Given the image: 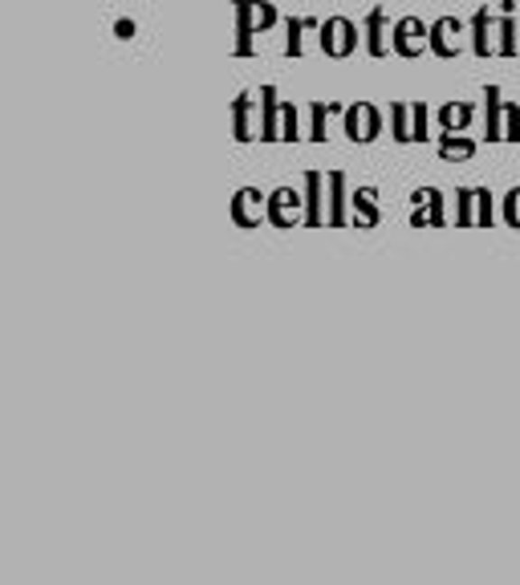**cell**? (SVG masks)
Returning a JSON list of instances; mask_svg holds the SVG:
<instances>
[{"label": "cell", "mask_w": 520, "mask_h": 585, "mask_svg": "<svg viewBox=\"0 0 520 585\" xmlns=\"http://www.w3.org/2000/svg\"><path fill=\"white\" fill-rule=\"evenodd\" d=\"M232 16H236V45H232L236 57H252L256 53V32H268L281 21L273 0H236Z\"/></svg>", "instance_id": "cell-1"}, {"label": "cell", "mask_w": 520, "mask_h": 585, "mask_svg": "<svg viewBox=\"0 0 520 585\" xmlns=\"http://www.w3.org/2000/svg\"><path fill=\"white\" fill-rule=\"evenodd\" d=\"M455 224L460 228H492L496 195L488 187H455Z\"/></svg>", "instance_id": "cell-2"}, {"label": "cell", "mask_w": 520, "mask_h": 585, "mask_svg": "<svg viewBox=\"0 0 520 585\" xmlns=\"http://www.w3.org/2000/svg\"><path fill=\"white\" fill-rule=\"evenodd\" d=\"M390 49L406 61L431 53V24H422V16H398L395 29H390Z\"/></svg>", "instance_id": "cell-3"}, {"label": "cell", "mask_w": 520, "mask_h": 585, "mask_svg": "<svg viewBox=\"0 0 520 585\" xmlns=\"http://www.w3.org/2000/svg\"><path fill=\"white\" fill-rule=\"evenodd\" d=\"M317 41H321L325 57L341 61V57H349L358 49V24L349 21V16H325V21L317 24Z\"/></svg>", "instance_id": "cell-4"}, {"label": "cell", "mask_w": 520, "mask_h": 585, "mask_svg": "<svg viewBox=\"0 0 520 585\" xmlns=\"http://www.w3.org/2000/svg\"><path fill=\"white\" fill-rule=\"evenodd\" d=\"M341 130L349 143H374L382 135V110L374 102H349L341 110Z\"/></svg>", "instance_id": "cell-5"}, {"label": "cell", "mask_w": 520, "mask_h": 585, "mask_svg": "<svg viewBox=\"0 0 520 585\" xmlns=\"http://www.w3.org/2000/svg\"><path fill=\"white\" fill-rule=\"evenodd\" d=\"M268 224L281 228V232L305 224V191H297V187H276V191H268Z\"/></svg>", "instance_id": "cell-6"}, {"label": "cell", "mask_w": 520, "mask_h": 585, "mask_svg": "<svg viewBox=\"0 0 520 585\" xmlns=\"http://www.w3.org/2000/svg\"><path fill=\"white\" fill-rule=\"evenodd\" d=\"M228 216H232L236 228H260L268 224V195L260 187H240L228 203Z\"/></svg>", "instance_id": "cell-7"}, {"label": "cell", "mask_w": 520, "mask_h": 585, "mask_svg": "<svg viewBox=\"0 0 520 585\" xmlns=\"http://www.w3.org/2000/svg\"><path fill=\"white\" fill-rule=\"evenodd\" d=\"M411 228H443L447 224V195L439 187H419L411 195Z\"/></svg>", "instance_id": "cell-8"}, {"label": "cell", "mask_w": 520, "mask_h": 585, "mask_svg": "<svg viewBox=\"0 0 520 585\" xmlns=\"http://www.w3.org/2000/svg\"><path fill=\"white\" fill-rule=\"evenodd\" d=\"M460 32H468V24H463L460 16H439V21H431V53L443 57V61H455V57L463 53Z\"/></svg>", "instance_id": "cell-9"}, {"label": "cell", "mask_w": 520, "mask_h": 585, "mask_svg": "<svg viewBox=\"0 0 520 585\" xmlns=\"http://www.w3.org/2000/svg\"><path fill=\"white\" fill-rule=\"evenodd\" d=\"M330 175L321 171H305V228H330L325 203H330Z\"/></svg>", "instance_id": "cell-10"}, {"label": "cell", "mask_w": 520, "mask_h": 585, "mask_svg": "<svg viewBox=\"0 0 520 585\" xmlns=\"http://www.w3.org/2000/svg\"><path fill=\"white\" fill-rule=\"evenodd\" d=\"M468 32H471V53H476L479 61L496 57V13L492 8L479 5L476 13H471V21H468Z\"/></svg>", "instance_id": "cell-11"}, {"label": "cell", "mask_w": 520, "mask_h": 585, "mask_svg": "<svg viewBox=\"0 0 520 585\" xmlns=\"http://www.w3.org/2000/svg\"><path fill=\"white\" fill-rule=\"evenodd\" d=\"M232 138L236 143H252V138H260V102L252 94L232 98Z\"/></svg>", "instance_id": "cell-12"}, {"label": "cell", "mask_w": 520, "mask_h": 585, "mask_svg": "<svg viewBox=\"0 0 520 585\" xmlns=\"http://www.w3.org/2000/svg\"><path fill=\"white\" fill-rule=\"evenodd\" d=\"M362 41H366V53H370V57L395 53V49H390V29H386V8H382V5H374L370 13H366V21H362Z\"/></svg>", "instance_id": "cell-13"}, {"label": "cell", "mask_w": 520, "mask_h": 585, "mask_svg": "<svg viewBox=\"0 0 520 585\" xmlns=\"http://www.w3.org/2000/svg\"><path fill=\"white\" fill-rule=\"evenodd\" d=\"M346 203H349V179L341 171H330V203H325L330 228H354V216L346 211Z\"/></svg>", "instance_id": "cell-14"}, {"label": "cell", "mask_w": 520, "mask_h": 585, "mask_svg": "<svg viewBox=\"0 0 520 585\" xmlns=\"http://www.w3.org/2000/svg\"><path fill=\"white\" fill-rule=\"evenodd\" d=\"M281 138V98L276 86H260V143Z\"/></svg>", "instance_id": "cell-15"}, {"label": "cell", "mask_w": 520, "mask_h": 585, "mask_svg": "<svg viewBox=\"0 0 520 585\" xmlns=\"http://www.w3.org/2000/svg\"><path fill=\"white\" fill-rule=\"evenodd\" d=\"M504 106H508V102L500 98V86H488L484 89V122H488L484 138H488V143H500V138H504Z\"/></svg>", "instance_id": "cell-16"}, {"label": "cell", "mask_w": 520, "mask_h": 585, "mask_svg": "<svg viewBox=\"0 0 520 585\" xmlns=\"http://www.w3.org/2000/svg\"><path fill=\"white\" fill-rule=\"evenodd\" d=\"M349 203H354V228H374L382 219L378 191H374V187H358V191H349Z\"/></svg>", "instance_id": "cell-17"}, {"label": "cell", "mask_w": 520, "mask_h": 585, "mask_svg": "<svg viewBox=\"0 0 520 585\" xmlns=\"http://www.w3.org/2000/svg\"><path fill=\"white\" fill-rule=\"evenodd\" d=\"M435 118H439V130H455V135H463V130L471 126V118H476V106L471 102H443Z\"/></svg>", "instance_id": "cell-18"}, {"label": "cell", "mask_w": 520, "mask_h": 585, "mask_svg": "<svg viewBox=\"0 0 520 585\" xmlns=\"http://www.w3.org/2000/svg\"><path fill=\"white\" fill-rule=\"evenodd\" d=\"M321 21L313 16H284V57H301L305 53V29H317Z\"/></svg>", "instance_id": "cell-19"}, {"label": "cell", "mask_w": 520, "mask_h": 585, "mask_svg": "<svg viewBox=\"0 0 520 585\" xmlns=\"http://www.w3.org/2000/svg\"><path fill=\"white\" fill-rule=\"evenodd\" d=\"M520 53V24L512 21V13L496 16V57H516Z\"/></svg>", "instance_id": "cell-20"}, {"label": "cell", "mask_w": 520, "mask_h": 585, "mask_svg": "<svg viewBox=\"0 0 520 585\" xmlns=\"http://www.w3.org/2000/svg\"><path fill=\"white\" fill-rule=\"evenodd\" d=\"M439 154L443 159H471L476 154V138L455 135V130H439Z\"/></svg>", "instance_id": "cell-21"}, {"label": "cell", "mask_w": 520, "mask_h": 585, "mask_svg": "<svg viewBox=\"0 0 520 585\" xmlns=\"http://www.w3.org/2000/svg\"><path fill=\"white\" fill-rule=\"evenodd\" d=\"M346 106L341 102H313L309 106V130L305 138H313V143H325V122H330V114H341Z\"/></svg>", "instance_id": "cell-22"}, {"label": "cell", "mask_w": 520, "mask_h": 585, "mask_svg": "<svg viewBox=\"0 0 520 585\" xmlns=\"http://www.w3.org/2000/svg\"><path fill=\"white\" fill-rule=\"evenodd\" d=\"M390 138H395V143H414L411 102H390Z\"/></svg>", "instance_id": "cell-23"}, {"label": "cell", "mask_w": 520, "mask_h": 585, "mask_svg": "<svg viewBox=\"0 0 520 585\" xmlns=\"http://www.w3.org/2000/svg\"><path fill=\"white\" fill-rule=\"evenodd\" d=\"M281 138L284 143H301L305 138V130H301V114L292 102H281Z\"/></svg>", "instance_id": "cell-24"}, {"label": "cell", "mask_w": 520, "mask_h": 585, "mask_svg": "<svg viewBox=\"0 0 520 585\" xmlns=\"http://www.w3.org/2000/svg\"><path fill=\"white\" fill-rule=\"evenodd\" d=\"M411 122H414V143H427L431 138V110H427V102H411Z\"/></svg>", "instance_id": "cell-25"}, {"label": "cell", "mask_w": 520, "mask_h": 585, "mask_svg": "<svg viewBox=\"0 0 520 585\" xmlns=\"http://www.w3.org/2000/svg\"><path fill=\"white\" fill-rule=\"evenodd\" d=\"M500 216H504V224L508 228H520V183L500 200Z\"/></svg>", "instance_id": "cell-26"}, {"label": "cell", "mask_w": 520, "mask_h": 585, "mask_svg": "<svg viewBox=\"0 0 520 585\" xmlns=\"http://www.w3.org/2000/svg\"><path fill=\"white\" fill-rule=\"evenodd\" d=\"M504 138H508V143H520V106L516 102L504 106Z\"/></svg>", "instance_id": "cell-27"}, {"label": "cell", "mask_w": 520, "mask_h": 585, "mask_svg": "<svg viewBox=\"0 0 520 585\" xmlns=\"http://www.w3.org/2000/svg\"><path fill=\"white\" fill-rule=\"evenodd\" d=\"M114 37L130 41V37H135V21H126V16H122V21H114Z\"/></svg>", "instance_id": "cell-28"}]
</instances>
